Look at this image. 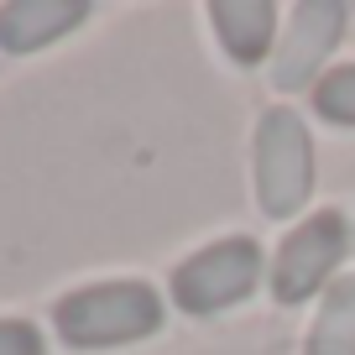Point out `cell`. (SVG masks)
Segmentation results:
<instances>
[{"instance_id":"cell-1","label":"cell","mask_w":355,"mask_h":355,"mask_svg":"<svg viewBox=\"0 0 355 355\" xmlns=\"http://www.w3.org/2000/svg\"><path fill=\"white\" fill-rule=\"evenodd\" d=\"M53 329L68 350H115V345L152 340L162 329V293L141 277L94 282L58 298Z\"/></svg>"},{"instance_id":"cell-2","label":"cell","mask_w":355,"mask_h":355,"mask_svg":"<svg viewBox=\"0 0 355 355\" xmlns=\"http://www.w3.org/2000/svg\"><path fill=\"white\" fill-rule=\"evenodd\" d=\"M266 277V261H261V245L251 235H225V241L193 251L189 261L173 266L167 277V293H173L178 313L189 319H214V313L245 303Z\"/></svg>"},{"instance_id":"cell-9","label":"cell","mask_w":355,"mask_h":355,"mask_svg":"<svg viewBox=\"0 0 355 355\" xmlns=\"http://www.w3.org/2000/svg\"><path fill=\"white\" fill-rule=\"evenodd\" d=\"M313 110L334 125H355V63L329 68V73L313 84Z\"/></svg>"},{"instance_id":"cell-8","label":"cell","mask_w":355,"mask_h":355,"mask_svg":"<svg viewBox=\"0 0 355 355\" xmlns=\"http://www.w3.org/2000/svg\"><path fill=\"white\" fill-rule=\"evenodd\" d=\"M303 355H355V272H345L324 288Z\"/></svg>"},{"instance_id":"cell-6","label":"cell","mask_w":355,"mask_h":355,"mask_svg":"<svg viewBox=\"0 0 355 355\" xmlns=\"http://www.w3.org/2000/svg\"><path fill=\"white\" fill-rule=\"evenodd\" d=\"M89 11H94L89 0H11V6H0V47L16 58L53 47L58 37L78 32Z\"/></svg>"},{"instance_id":"cell-7","label":"cell","mask_w":355,"mask_h":355,"mask_svg":"<svg viewBox=\"0 0 355 355\" xmlns=\"http://www.w3.org/2000/svg\"><path fill=\"white\" fill-rule=\"evenodd\" d=\"M209 21L230 63L256 68L272 47H277V6L272 0H214Z\"/></svg>"},{"instance_id":"cell-10","label":"cell","mask_w":355,"mask_h":355,"mask_svg":"<svg viewBox=\"0 0 355 355\" xmlns=\"http://www.w3.org/2000/svg\"><path fill=\"white\" fill-rule=\"evenodd\" d=\"M0 355H47L42 329L32 319H0Z\"/></svg>"},{"instance_id":"cell-5","label":"cell","mask_w":355,"mask_h":355,"mask_svg":"<svg viewBox=\"0 0 355 355\" xmlns=\"http://www.w3.org/2000/svg\"><path fill=\"white\" fill-rule=\"evenodd\" d=\"M345 21H350V6L345 0H303L288 11V32H282L277 53H272V84L282 94H298V89H313L324 73H329V53L340 47Z\"/></svg>"},{"instance_id":"cell-3","label":"cell","mask_w":355,"mask_h":355,"mask_svg":"<svg viewBox=\"0 0 355 355\" xmlns=\"http://www.w3.org/2000/svg\"><path fill=\"white\" fill-rule=\"evenodd\" d=\"M256 199L266 220H288L313 193V136L298 110L277 105L256 121Z\"/></svg>"},{"instance_id":"cell-4","label":"cell","mask_w":355,"mask_h":355,"mask_svg":"<svg viewBox=\"0 0 355 355\" xmlns=\"http://www.w3.org/2000/svg\"><path fill=\"white\" fill-rule=\"evenodd\" d=\"M345 251H350V220H345L340 209L309 214L298 230L282 235L277 256H272V272H266V288H272V298L288 303V309H298V303L319 298V293L334 282L329 272L345 261Z\"/></svg>"}]
</instances>
